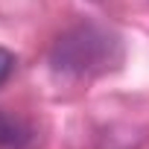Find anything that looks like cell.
<instances>
[{"instance_id": "cell-2", "label": "cell", "mask_w": 149, "mask_h": 149, "mask_svg": "<svg viewBox=\"0 0 149 149\" xmlns=\"http://www.w3.org/2000/svg\"><path fill=\"white\" fill-rule=\"evenodd\" d=\"M29 143V129L21 117L0 111V149H24Z\"/></svg>"}, {"instance_id": "cell-1", "label": "cell", "mask_w": 149, "mask_h": 149, "mask_svg": "<svg viewBox=\"0 0 149 149\" xmlns=\"http://www.w3.org/2000/svg\"><path fill=\"white\" fill-rule=\"evenodd\" d=\"M105 38L97 35L94 29H76V32H70L64 38H58L56 44V53H53V61L58 70H73V73H88L100 58L94 56L97 47H102Z\"/></svg>"}, {"instance_id": "cell-3", "label": "cell", "mask_w": 149, "mask_h": 149, "mask_svg": "<svg viewBox=\"0 0 149 149\" xmlns=\"http://www.w3.org/2000/svg\"><path fill=\"white\" fill-rule=\"evenodd\" d=\"M15 64H18L15 53L6 50V47H0V85H6V82H9V76L15 73Z\"/></svg>"}]
</instances>
